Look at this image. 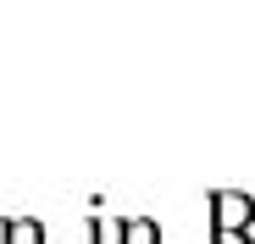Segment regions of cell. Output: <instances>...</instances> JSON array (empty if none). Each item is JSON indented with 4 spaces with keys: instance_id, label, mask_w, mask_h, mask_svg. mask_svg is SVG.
<instances>
[{
    "instance_id": "obj_1",
    "label": "cell",
    "mask_w": 255,
    "mask_h": 244,
    "mask_svg": "<svg viewBox=\"0 0 255 244\" xmlns=\"http://www.w3.org/2000/svg\"><path fill=\"white\" fill-rule=\"evenodd\" d=\"M211 222H217L222 233H250L255 228V200L239 194V189H217L211 194Z\"/></svg>"
},
{
    "instance_id": "obj_4",
    "label": "cell",
    "mask_w": 255,
    "mask_h": 244,
    "mask_svg": "<svg viewBox=\"0 0 255 244\" xmlns=\"http://www.w3.org/2000/svg\"><path fill=\"white\" fill-rule=\"evenodd\" d=\"M122 233H128V222H117V217H95V244H122Z\"/></svg>"
},
{
    "instance_id": "obj_5",
    "label": "cell",
    "mask_w": 255,
    "mask_h": 244,
    "mask_svg": "<svg viewBox=\"0 0 255 244\" xmlns=\"http://www.w3.org/2000/svg\"><path fill=\"white\" fill-rule=\"evenodd\" d=\"M211 244H250V239H244V233H222V228H217V233H211Z\"/></svg>"
},
{
    "instance_id": "obj_3",
    "label": "cell",
    "mask_w": 255,
    "mask_h": 244,
    "mask_svg": "<svg viewBox=\"0 0 255 244\" xmlns=\"http://www.w3.org/2000/svg\"><path fill=\"white\" fill-rule=\"evenodd\" d=\"M122 222H128L122 244H161V228H155L150 217H122Z\"/></svg>"
},
{
    "instance_id": "obj_2",
    "label": "cell",
    "mask_w": 255,
    "mask_h": 244,
    "mask_svg": "<svg viewBox=\"0 0 255 244\" xmlns=\"http://www.w3.org/2000/svg\"><path fill=\"white\" fill-rule=\"evenodd\" d=\"M6 244H45V228L33 217H6Z\"/></svg>"
}]
</instances>
